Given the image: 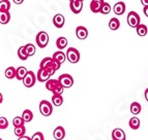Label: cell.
<instances>
[{"instance_id": "9c48e42d", "label": "cell", "mask_w": 148, "mask_h": 140, "mask_svg": "<svg viewBox=\"0 0 148 140\" xmlns=\"http://www.w3.org/2000/svg\"><path fill=\"white\" fill-rule=\"evenodd\" d=\"M52 72L49 71V70H45V69L40 68V70L37 72V80L40 81V83H44V81L47 83L50 79V76L52 75Z\"/></svg>"}, {"instance_id": "8d00e7d4", "label": "cell", "mask_w": 148, "mask_h": 140, "mask_svg": "<svg viewBox=\"0 0 148 140\" xmlns=\"http://www.w3.org/2000/svg\"><path fill=\"white\" fill-rule=\"evenodd\" d=\"M18 140H31V138L28 137V136H23V137L18 138Z\"/></svg>"}, {"instance_id": "3957f363", "label": "cell", "mask_w": 148, "mask_h": 140, "mask_svg": "<svg viewBox=\"0 0 148 140\" xmlns=\"http://www.w3.org/2000/svg\"><path fill=\"white\" fill-rule=\"evenodd\" d=\"M40 111L44 116H49L53 112V105L47 100H42L40 103Z\"/></svg>"}, {"instance_id": "4dcf8cb0", "label": "cell", "mask_w": 148, "mask_h": 140, "mask_svg": "<svg viewBox=\"0 0 148 140\" xmlns=\"http://www.w3.org/2000/svg\"><path fill=\"white\" fill-rule=\"evenodd\" d=\"M25 49H26V53H27L28 56H33L35 54V47L33 44L31 43H28L25 45Z\"/></svg>"}, {"instance_id": "f1b7e54d", "label": "cell", "mask_w": 148, "mask_h": 140, "mask_svg": "<svg viewBox=\"0 0 148 140\" xmlns=\"http://www.w3.org/2000/svg\"><path fill=\"white\" fill-rule=\"evenodd\" d=\"M24 120H23V118H21V116H16L15 118H14V120H12V125H14V127L15 128H19V127H23L24 126Z\"/></svg>"}, {"instance_id": "603a6c76", "label": "cell", "mask_w": 148, "mask_h": 140, "mask_svg": "<svg viewBox=\"0 0 148 140\" xmlns=\"http://www.w3.org/2000/svg\"><path fill=\"white\" fill-rule=\"evenodd\" d=\"M56 45L59 49H65V47H66V45H67V39L65 38V37H59V38H57Z\"/></svg>"}, {"instance_id": "7c38bea8", "label": "cell", "mask_w": 148, "mask_h": 140, "mask_svg": "<svg viewBox=\"0 0 148 140\" xmlns=\"http://www.w3.org/2000/svg\"><path fill=\"white\" fill-rule=\"evenodd\" d=\"M76 35L79 39L83 40L88 36V31L84 26H78L76 29Z\"/></svg>"}, {"instance_id": "9a60e30c", "label": "cell", "mask_w": 148, "mask_h": 140, "mask_svg": "<svg viewBox=\"0 0 148 140\" xmlns=\"http://www.w3.org/2000/svg\"><path fill=\"white\" fill-rule=\"evenodd\" d=\"M64 17L61 14H57L54 18H53V24H54L55 27L57 28H62L64 25Z\"/></svg>"}, {"instance_id": "4316f807", "label": "cell", "mask_w": 148, "mask_h": 140, "mask_svg": "<svg viewBox=\"0 0 148 140\" xmlns=\"http://www.w3.org/2000/svg\"><path fill=\"white\" fill-rule=\"evenodd\" d=\"M18 57H19V58H20L21 60H23V61L27 60V58L29 56H28L27 53H26V49H25V45H24V47H19V49H18Z\"/></svg>"}, {"instance_id": "4fadbf2b", "label": "cell", "mask_w": 148, "mask_h": 140, "mask_svg": "<svg viewBox=\"0 0 148 140\" xmlns=\"http://www.w3.org/2000/svg\"><path fill=\"white\" fill-rule=\"evenodd\" d=\"M113 10H114V14H116L117 16L123 15L124 11H125V4H124V2L118 1L116 4L114 5Z\"/></svg>"}, {"instance_id": "8992f818", "label": "cell", "mask_w": 148, "mask_h": 140, "mask_svg": "<svg viewBox=\"0 0 148 140\" xmlns=\"http://www.w3.org/2000/svg\"><path fill=\"white\" fill-rule=\"evenodd\" d=\"M58 80L60 81V84L62 85L63 88H71L74 85V78H73L72 75L65 73V74H61L59 76Z\"/></svg>"}, {"instance_id": "836d02e7", "label": "cell", "mask_w": 148, "mask_h": 140, "mask_svg": "<svg viewBox=\"0 0 148 140\" xmlns=\"http://www.w3.org/2000/svg\"><path fill=\"white\" fill-rule=\"evenodd\" d=\"M56 81H57V79H49V80L46 83V89H47L48 91H51V92L53 91Z\"/></svg>"}, {"instance_id": "30bf717a", "label": "cell", "mask_w": 148, "mask_h": 140, "mask_svg": "<svg viewBox=\"0 0 148 140\" xmlns=\"http://www.w3.org/2000/svg\"><path fill=\"white\" fill-rule=\"evenodd\" d=\"M112 138L113 140H125V133L122 129L115 128L112 131Z\"/></svg>"}, {"instance_id": "b9f144b4", "label": "cell", "mask_w": 148, "mask_h": 140, "mask_svg": "<svg viewBox=\"0 0 148 140\" xmlns=\"http://www.w3.org/2000/svg\"><path fill=\"white\" fill-rule=\"evenodd\" d=\"M1 140H2V139H1Z\"/></svg>"}, {"instance_id": "44dd1931", "label": "cell", "mask_w": 148, "mask_h": 140, "mask_svg": "<svg viewBox=\"0 0 148 140\" xmlns=\"http://www.w3.org/2000/svg\"><path fill=\"white\" fill-rule=\"evenodd\" d=\"M63 90H64V88L62 87V85L60 84V81L57 79L56 84H55V87L52 91L53 95H61V94L63 93Z\"/></svg>"}, {"instance_id": "f35d334b", "label": "cell", "mask_w": 148, "mask_h": 140, "mask_svg": "<svg viewBox=\"0 0 148 140\" xmlns=\"http://www.w3.org/2000/svg\"><path fill=\"white\" fill-rule=\"evenodd\" d=\"M143 11H144V14H145V16H146V17L148 18V6H146V7H144Z\"/></svg>"}, {"instance_id": "7a4b0ae2", "label": "cell", "mask_w": 148, "mask_h": 140, "mask_svg": "<svg viewBox=\"0 0 148 140\" xmlns=\"http://www.w3.org/2000/svg\"><path fill=\"white\" fill-rule=\"evenodd\" d=\"M35 40H36L37 47H40V49H44V47H47L48 42H49V35L45 31H40V32L37 33Z\"/></svg>"}, {"instance_id": "52a82bcc", "label": "cell", "mask_w": 148, "mask_h": 140, "mask_svg": "<svg viewBox=\"0 0 148 140\" xmlns=\"http://www.w3.org/2000/svg\"><path fill=\"white\" fill-rule=\"evenodd\" d=\"M35 81H36V76H35L34 72L29 71L27 73V75L25 76V78L23 79V84L27 88H32V87L34 86Z\"/></svg>"}, {"instance_id": "6da1fadb", "label": "cell", "mask_w": 148, "mask_h": 140, "mask_svg": "<svg viewBox=\"0 0 148 140\" xmlns=\"http://www.w3.org/2000/svg\"><path fill=\"white\" fill-rule=\"evenodd\" d=\"M59 67H60L59 63L55 61L53 58H50V57H47V58L42 59V62H40V69L49 70V71H51L53 74L55 73V71H56V70H58V69H59Z\"/></svg>"}, {"instance_id": "e575fe53", "label": "cell", "mask_w": 148, "mask_h": 140, "mask_svg": "<svg viewBox=\"0 0 148 140\" xmlns=\"http://www.w3.org/2000/svg\"><path fill=\"white\" fill-rule=\"evenodd\" d=\"M8 127V120L5 118H3V116H1V118H0V129L3 130V129H6Z\"/></svg>"}, {"instance_id": "d4e9b609", "label": "cell", "mask_w": 148, "mask_h": 140, "mask_svg": "<svg viewBox=\"0 0 148 140\" xmlns=\"http://www.w3.org/2000/svg\"><path fill=\"white\" fill-rule=\"evenodd\" d=\"M10 7V2L8 0H1L0 1V12L8 11Z\"/></svg>"}, {"instance_id": "f546056e", "label": "cell", "mask_w": 148, "mask_h": 140, "mask_svg": "<svg viewBox=\"0 0 148 140\" xmlns=\"http://www.w3.org/2000/svg\"><path fill=\"white\" fill-rule=\"evenodd\" d=\"M136 30H137V33H138L139 36H145V35L147 34V31H148L147 27H146L145 25H142V24H141L140 26H138V27L136 28Z\"/></svg>"}, {"instance_id": "d6a6232c", "label": "cell", "mask_w": 148, "mask_h": 140, "mask_svg": "<svg viewBox=\"0 0 148 140\" xmlns=\"http://www.w3.org/2000/svg\"><path fill=\"white\" fill-rule=\"evenodd\" d=\"M110 11H111V5L109 4L108 2H105V1H104V3H103V6H101V14H104V15H108Z\"/></svg>"}, {"instance_id": "74e56055", "label": "cell", "mask_w": 148, "mask_h": 140, "mask_svg": "<svg viewBox=\"0 0 148 140\" xmlns=\"http://www.w3.org/2000/svg\"><path fill=\"white\" fill-rule=\"evenodd\" d=\"M141 3L144 5V7L148 6V0H141Z\"/></svg>"}, {"instance_id": "ab89813d", "label": "cell", "mask_w": 148, "mask_h": 140, "mask_svg": "<svg viewBox=\"0 0 148 140\" xmlns=\"http://www.w3.org/2000/svg\"><path fill=\"white\" fill-rule=\"evenodd\" d=\"M144 95H145V99L147 100V102H148V88L145 90V93H144Z\"/></svg>"}, {"instance_id": "5b68a950", "label": "cell", "mask_w": 148, "mask_h": 140, "mask_svg": "<svg viewBox=\"0 0 148 140\" xmlns=\"http://www.w3.org/2000/svg\"><path fill=\"white\" fill-rule=\"evenodd\" d=\"M127 24L131 26L132 28H137L140 26V16L137 14L136 11H131L128 12L127 16Z\"/></svg>"}, {"instance_id": "5bb4252c", "label": "cell", "mask_w": 148, "mask_h": 140, "mask_svg": "<svg viewBox=\"0 0 148 140\" xmlns=\"http://www.w3.org/2000/svg\"><path fill=\"white\" fill-rule=\"evenodd\" d=\"M53 136L56 140H62L64 137H65V131H64V128H62L61 126H58L56 129L53 132Z\"/></svg>"}, {"instance_id": "83f0119b", "label": "cell", "mask_w": 148, "mask_h": 140, "mask_svg": "<svg viewBox=\"0 0 148 140\" xmlns=\"http://www.w3.org/2000/svg\"><path fill=\"white\" fill-rule=\"evenodd\" d=\"M131 111L133 114H139L141 112V105L138 102H133L131 104Z\"/></svg>"}, {"instance_id": "e0dca14e", "label": "cell", "mask_w": 148, "mask_h": 140, "mask_svg": "<svg viewBox=\"0 0 148 140\" xmlns=\"http://www.w3.org/2000/svg\"><path fill=\"white\" fill-rule=\"evenodd\" d=\"M28 72L29 71L26 69V67L20 66L19 68H17V76H16V78L19 79V80H23L25 78V76L27 75Z\"/></svg>"}, {"instance_id": "277c9868", "label": "cell", "mask_w": 148, "mask_h": 140, "mask_svg": "<svg viewBox=\"0 0 148 140\" xmlns=\"http://www.w3.org/2000/svg\"><path fill=\"white\" fill-rule=\"evenodd\" d=\"M66 59L69 60V62L75 64L77 62H79L80 60V53L79 51L75 47H69L66 52Z\"/></svg>"}, {"instance_id": "2e32d148", "label": "cell", "mask_w": 148, "mask_h": 140, "mask_svg": "<svg viewBox=\"0 0 148 140\" xmlns=\"http://www.w3.org/2000/svg\"><path fill=\"white\" fill-rule=\"evenodd\" d=\"M52 58L55 60V61L58 62V63L61 65L62 63L65 61V59H66V54H64V53L61 52V51H58V52L54 53V55H53Z\"/></svg>"}, {"instance_id": "cb8c5ba5", "label": "cell", "mask_w": 148, "mask_h": 140, "mask_svg": "<svg viewBox=\"0 0 148 140\" xmlns=\"http://www.w3.org/2000/svg\"><path fill=\"white\" fill-rule=\"evenodd\" d=\"M10 20V15L8 11H4V12H0V23L2 25L8 24Z\"/></svg>"}, {"instance_id": "1f68e13d", "label": "cell", "mask_w": 148, "mask_h": 140, "mask_svg": "<svg viewBox=\"0 0 148 140\" xmlns=\"http://www.w3.org/2000/svg\"><path fill=\"white\" fill-rule=\"evenodd\" d=\"M25 133H26V128H25L24 126L23 127H19V128H15V134L19 138L25 136Z\"/></svg>"}, {"instance_id": "ffe728a7", "label": "cell", "mask_w": 148, "mask_h": 140, "mask_svg": "<svg viewBox=\"0 0 148 140\" xmlns=\"http://www.w3.org/2000/svg\"><path fill=\"white\" fill-rule=\"evenodd\" d=\"M22 118L25 123H29V122L32 120V118H33V113H32V111L29 110V109H25V110L23 111Z\"/></svg>"}, {"instance_id": "ac0fdd59", "label": "cell", "mask_w": 148, "mask_h": 140, "mask_svg": "<svg viewBox=\"0 0 148 140\" xmlns=\"http://www.w3.org/2000/svg\"><path fill=\"white\" fill-rule=\"evenodd\" d=\"M4 75H5V77L8 79L15 78L16 76H17V69L14 68V67H8V68L5 70Z\"/></svg>"}, {"instance_id": "484cf974", "label": "cell", "mask_w": 148, "mask_h": 140, "mask_svg": "<svg viewBox=\"0 0 148 140\" xmlns=\"http://www.w3.org/2000/svg\"><path fill=\"white\" fill-rule=\"evenodd\" d=\"M63 103V98L61 95H53L52 97V104L54 106H60Z\"/></svg>"}, {"instance_id": "60d3db41", "label": "cell", "mask_w": 148, "mask_h": 140, "mask_svg": "<svg viewBox=\"0 0 148 140\" xmlns=\"http://www.w3.org/2000/svg\"><path fill=\"white\" fill-rule=\"evenodd\" d=\"M14 2L17 3V4H20V3L23 2V0H14Z\"/></svg>"}, {"instance_id": "ba28073f", "label": "cell", "mask_w": 148, "mask_h": 140, "mask_svg": "<svg viewBox=\"0 0 148 140\" xmlns=\"http://www.w3.org/2000/svg\"><path fill=\"white\" fill-rule=\"evenodd\" d=\"M69 7L74 14H79L83 8V1L82 0H71L69 1Z\"/></svg>"}, {"instance_id": "d6986e66", "label": "cell", "mask_w": 148, "mask_h": 140, "mask_svg": "<svg viewBox=\"0 0 148 140\" xmlns=\"http://www.w3.org/2000/svg\"><path fill=\"white\" fill-rule=\"evenodd\" d=\"M120 27V22L117 18H112L110 22H109V28L111 30H117Z\"/></svg>"}, {"instance_id": "8fae6325", "label": "cell", "mask_w": 148, "mask_h": 140, "mask_svg": "<svg viewBox=\"0 0 148 140\" xmlns=\"http://www.w3.org/2000/svg\"><path fill=\"white\" fill-rule=\"evenodd\" d=\"M103 3H104V1H101V0H92L91 2H90V9H91V11L94 12V14L101 12Z\"/></svg>"}, {"instance_id": "7402d4cb", "label": "cell", "mask_w": 148, "mask_h": 140, "mask_svg": "<svg viewBox=\"0 0 148 140\" xmlns=\"http://www.w3.org/2000/svg\"><path fill=\"white\" fill-rule=\"evenodd\" d=\"M140 120L138 118H132L128 122V125L133 130H138L140 128Z\"/></svg>"}, {"instance_id": "d590c367", "label": "cell", "mask_w": 148, "mask_h": 140, "mask_svg": "<svg viewBox=\"0 0 148 140\" xmlns=\"http://www.w3.org/2000/svg\"><path fill=\"white\" fill-rule=\"evenodd\" d=\"M31 140H45V137L42 132H36V133H34V135L31 137Z\"/></svg>"}]
</instances>
